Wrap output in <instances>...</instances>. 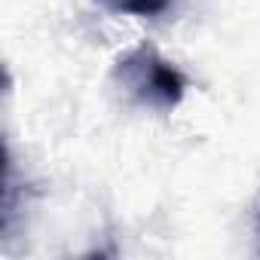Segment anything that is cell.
<instances>
[{
    "label": "cell",
    "mask_w": 260,
    "mask_h": 260,
    "mask_svg": "<svg viewBox=\"0 0 260 260\" xmlns=\"http://www.w3.org/2000/svg\"><path fill=\"white\" fill-rule=\"evenodd\" d=\"M113 80L135 104L156 113H172L187 95V77L150 43L122 52L113 64Z\"/></svg>",
    "instance_id": "1"
},
{
    "label": "cell",
    "mask_w": 260,
    "mask_h": 260,
    "mask_svg": "<svg viewBox=\"0 0 260 260\" xmlns=\"http://www.w3.org/2000/svg\"><path fill=\"white\" fill-rule=\"evenodd\" d=\"M98 4L110 13H119V16L153 19V16H162L172 7V0H98Z\"/></svg>",
    "instance_id": "2"
},
{
    "label": "cell",
    "mask_w": 260,
    "mask_h": 260,
    "mask_svg": "<svg viewBox=\"0 0 260 260\" xmlns=\"http://www.w3.org/2000/svg\"><path fill=\"white\" fill-rule=\"evenodd\" d=\"M257 233H260V217H257Z\"/></svg>",
    "instance_id": "3"
}]
</instances>
